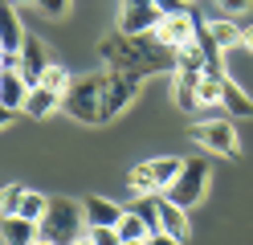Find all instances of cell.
<instances>
[{"mask_svg":"<svg viewBox=\"0 0 253 245\" xmlns=\"http://www.w3.org/2000/svg\"><path fill=\"white\" fill-rule=\"evenodd\" d=\"M102 57L110 70L119 74H135V78H147V74H176V53L164 49L151 33H139V37H126V33H110L102 37Z\"/></svg>","mask_w":253,"mask_h":245,"instance_id":"cell-1","label":"cell"},{"mask_svg":"<svg viewBox=\"0 0 253 245\" xmlns=\"http://www.w3.org/2000/svg\"><path fill=\"white\" fill-rule=\"evenodd\" d=\"M102 82H106V74L74 78L66 94H61V110L74 123H102Z\"/></svg>","mask_w":253,"mask_h":245,"instance_id":"cell-2","label":"cell"},{"mask_svg":"<svg viewBox=\"0 0 253 245\" xmlns=\"http://www.w3.org/2000/svg\"><path fill=\"white\" fill-rule=\"evenodd\" d=\"M86 233V212L78 200H66V196H57L49 200V212L41 217V237H49L57 245H74L78 237Z\"/></svg>","mask_w":253,"mask_h":245,"instance_id":"cell-3","label":"cell"},{"mask_svg":"<svg viewBox=\"0 0 253 245\" xmlns=\"http://www.w3.org/2000/svg\"><path fill=\"white\" fill-rule=\"evenodd\" d=\"M180 168H184V159H176V155H155V159L135 163L126 180H131L135 196H151V192H168L171 180L180 176Z\"/></svg>","mask_w":253,"mask_h":245,"instance_id":"cell-4","label":"cell"},{"mask_svg":"<svg viewBox=\"0 0 253 245\" xmlns=\"http://www.w3.org/2000/svg\"><path fill=\"white\" fill-rule=\"evenodd\" d=\"M204 188H209V159L192 155V159H184L180 176L171 180V188H168L164 196H168V200H176L180 208H192V204H200Z\"/></svg>","mask_w":253,"mask_h":245,"instance_id":"cell-5","label":"cell"},{"mask_svg":"<svg viewBox=\"0 0 253 245\" xmlns=\"http://www.w3.org/2000/svg\"><path fill=\"white\" fill-rule=\"evenodd\" d=\"M192 139L204 147V151H212V155H229V159H237V127H233V119H200L196 127H192Z\"/></svg>","mask_w":253,"mask_h":245,"instance_id":"cell-6","label":"cell"},{"mask_svg":"<svg viewBox=\"0 0 253 245\" xmlns=\"http://www.w3.org/2000/svg\"><path fill=\"white\" fill-rule=\"evenodd\" d=\"M151 37L160 41L164 49H171V53H176V49H184L188 41H196V12H164L160 16V25L151 29Z\"/></svg>","mask_w":253,"mask_h":245,"instance_id":"cell-7","label":"cell"},{"mask_svg":"<svg viewBox=\"0 0 253 245\" xmlns=\"http://www.w3.org/2000/svg\"><path fill=\"white\" fill-rule=\"evenodd\" d=\"M135 90H139V78H135V74H119V70H110L106 82H102V123H106V119H115V114H123L126 106H131Z\"/></svg>","mask_w":253,"mask_h":245,"instance_id":"cell-8","label":"cell"},{"mask_svg":"<svg viewBox=\"0 0 253 245\" xmlns=\"http://www.w3.org/2000/svg\"><path fill=\"white\" fill-rule=\"evenodd\" d=\"M160 8L151 4V0H119V33L126 37H139V33H151L160 25Z\"/></svg>","mask_w":253,"mask_h":245,"instance_id":"cell-9","label":"cell"},{"mask_svg":"<svg viewBox=\"0 0 253 245\" xmlns=\"http://www.w3.org/2000/svg\"><path fill=\"white\" fill-rule=\"evenodd\" d=\"M49 61H53V57H49V49H45V45L33 37V33H25V45H21V65H17V70H21V78L29 82V86H37Z\"/></svg>","mask_w":253,"mask_h":245,"instance_id":"cell-10","label":"cell"},{"mask_svg":"<svg viewBox=\"0 0 253 245\" xmlns=\"http://www.w3.org/2000/svg\"><path fill=\"white\" fill-rule=\"evenodd\" d=\"M21 45H25V29H21L17 4L0 0V49H8V53H21Z\"/></svg>","mask_w":253,"mask_h":245,"instance_id":"cell-11","label":"cell"},{"mask_svg":"<svg viewBox=\"0 0 253 245\" xmlns=\"http://www.w3.org/2000/svg\"><path fill=\"white\" fill-rule=\"evenodd\" d=\"M37 237H41V225H37V221L0 217V241H4V245H33Z\"/></svg>","mask_w":253,"mask_h":245,"instance_id":"cell-12","label":"cell"},{"mask_svg":"<svg viewBox=\"0 0 253 245\" xmlns=\"http://www.w3.org/2000/svg\"><path fill=\"white\" fill-rule=\"evenodd\" d=\"M220 110H225V119H249V114H253V98L241 90V86H237V82L233 78H225V90H220Z\"/></svg>","mask_w":253,"mask_h":245,"instance_id":"cell-13","label":"cell"},{"mask_svg":"<svg viewBox=\"0 0 253 245\" xmlns=\"http://www.w3.org/2000/svg\"><path fill=\"white\" fill-rule=\"evenodd\" d=\"M188 208H180L176 200H168V196H160V233L176 237V241H188Z\"/></svg>","mask_w":253,"mask_h":245,"instance_id":"cell-14","label":"cell"},{"mask_svg":"<svg viewBox=\"0 0 253 245\" xmlns=\"http://www.w3.org/2000/svg\"><path fill=\"white\" fill-rule=\"evenodd\" d=\"M29 98V82L21 78V70H0V102L8 110H25Z\"/></svg>","mask_w":253,"mask_h":245,"instance_id":"cell-15","label":"cell"},{"mask_svg":"<svg viewBox=\"0 0 253 245\" xmlns=\"http://www.w3.org/2000/svg\"><path fill=\"white\" fill-rule=\"evenodd\" d=\"M61 106V94L57 90H45V86H29V98H25V110L29 119H49V114Z\"/></svg>","mask_w":253,"mask_h":245,"instance_id":"cell-16","label":"cell"},{"mask_svg":"<svg viewBox=\"0 0 253 245\" xmlns=\"http://www.w3.org/2000/svg\"><path fill=\"white\" fill-rule=\"evenodd\" d=\"M82 212H86V225H119L126 208H119L115 200H106V196H86Z\"/></svg>","mask_w":253,"mask_h":245,"instance_id":"cell-17","label":"cell"},{"mask_svg":"<svg viewBox=\"0 0 253 245\" xmlns=\"http://www.w3.org/2000/svg\"><path fill=\"white\" fill-rule=\"evenodd\" d=\"M196 82H200V74H184V70H176V82H171V98H176V106L180 110H188V114H200V98H196Z\"/></svg>","mask_w":253,"mask_h":245,"instance_id":"cell-18","label":"cell"},{"mask_svg":"<svg viewBox=\"0 0 253 245\" xmlns=\"http://www.w3.org/2000/svg\"><path fill=\"white\" fill-rule=\"evenodd\" d=\"M45 212H49V196H41V192H33V188H25V196H21V212H17V217L41 225Z\"/></svg>","mask_w":253,"mask_h":245,"instance_id":"cell-19","label":"cell"},{"mask_svg":"<svg viewBox=\"0 0 253 245\" xmlns=\"http://www.w3.org/2000/svg\"><path fill=\"white\" fill-rule=\"evenodd\" d=\"M115 229H119L123 245H126V241H147V237H151V233H147V225H143V217H139V212H131V208L123 212V221H119Z\"/></svg>","mask_w":253,"mask_h":245,"instance_id":"cell-20","label":"cell"},{"mask_svg":"<svg viewBox=\"0 0 253 245\" xmlns=\"http://www.w3.org/2000/svg\"><path fill=\"white\" fill-rule=\"evenodd\" d=\"M70 82H74V74L66 70V65H61V61H49L37 86H45V90H57V94H66V86H70Z\"/></svg>","mask_w":253,"mask_h":245,"instance_id":"cell-21","label":"cell"},{"mask_svg":"<svg viewBox=\"0 0 253 245\" xmlns=\"http://www.w3.org/2000/svg\"><path fill=\"white\" fill-rule=\"evenodd\" d=\"M176 70H184V74H204V53H200L196 41H188L184 49H176Z\"/></svg>","mask_w":253,"mask_h":245,"instance_id":"cell-22","label":"cell"},{"mask_svg":"<svg viewBox=\"0 0 253 245\" xmlns=\"http://www.w3.org/2000/svg\"><path fill=\"white\" fill-rule=\"evenodd\" d=\"M212 37L220 49H233V45H241V25H233V21H212Z\"/></svg>","mask_w":253,"mask_h":245,"instance_id":"cell-23","label":"cell"},{"mask_svg":"<svg viewBox=\"0 0 253 245\" xmlns=\"http://www.w3.org/2000/svg\"><path fill=\"white\" fill-rule=\"evenodd\" d=\"M21 196H25L21 184H4L0 188V217H17L21 212Z\"/></svg>","mask_w":253,"mask_h":245,"instance_id":"cell-24","label":"cell"},{"mask_svg":"<svg viewBox=\"0 0 253 245\" xmlns=\"http://www.w3.org/2000/svg\"><path fill=\"white\" fill-rule=\"evenodd\" d=\"M86 237L94 245H123V237H119L115 225H86Z\"/></svg>","mask_w":253,"mask_h":245,"instance_id":"cell-25","label":"cell"},{"mask_svg":"<svg viewBox=\"0 0 253 245\" xmlns=\"http://www.w3.org/2000/svg\"><path fill=\"white\" fill-rule=\"evenodd\" d=\"M33 4H37L45 16H66V12H70V0H33Z\"/></svg>","mask_w":253,"mask_h":245,"instance_id":"cell-26","label":"cell"},{"mask_svg":"<svg viewBox=\"0 0 253 245\" xmlns=\"http://www.w3.org/2000/svg\"><path fill=\"white\" fill-rule=\"evenodd\" d=\"M216 8H220V12H229V16H237V12H245V8H249V0H216Z\"/></svg>","mask_w":253,"mask_h":245,"instance_id":"cell-27","label":"cell"},{"mask_svg":"<svg viewBox=\"0 0 253 245\" xmlns=\"http://www.w3.org/2000/svg\"><path fill=\"white\" fill-rule=\"evenodd\" d=\"M160 12H184V0H151Z\"/></svg>","mask_w":253,"mask_h":245,"instance_id":"cell-28","label":"cell"},{"mask_svg":"<svg viewBox=\"0 0 253 245\" xmlns=\"http://www.w3.org/2000/svg\"><path fill=\"white\" fill-rule=\"evenodd\" d=\"M147 245H184V241H176V237H168V233H155V237H147Z\"/></svg>","mask_w":253,"mask_h":245,"instance_id":"cell-29","label":"cell"},{"mask_svg":"<svg viewBox=\"0 0 253 245\" xmlns=\"http://www.w3.org/2000/svg\"><path fill=\"white\" fill-rule=\"evenodd\" d=\"M241 45L253 53V25H241Z\"/></svg>","mask_w":253,"mask_h":245,"instance_id":"cell-30","label":"cell"},{"mask_svg":"<svg viewBox=\"0 0 253 245\" xmlns=\"http://www.w3.org/2000/svg\"><path fill=\"white\" fill-rule=\"evenodd\" d=\"M12 114H17V110H8L4 102H0V127H4V123H12Z\"/></svg>","mask_w":253,"mask_h":245,"instance_id":"cell-31","label":"cell"},{"mask_svg":"<svg viewBox=\"0 0 253 245\" xmlns=\"http://www.w3.org/2000/svg\"><path fill=\"white\" fill-rule=\"evenodd\" d=\"M33 245H57V241H49V237H37V241H33Z\"/></svg>","mask_w":253,"mask_h":245,"instance_id":"cell-32","label":"cell"},{"mask_svg":"<svg viewBox=\"0 0 253 245\" xmlns=\"http://www.w3.org/2000/svg\"><path fill=\"white\" fill-rule=\"evenodd\" d=\"M74 245H94V241H90V237H86V233H82V237H78V241H74Z\"/></svg>","mask_w":253,"mask_h":245,"instance_id":"cell-33","label":"cell"},{"mask_svg":"<svg viewBox=\"0 0 253 245\" xmlns=\"http://www.w3.org/2000/svg\"><path fill=\"white\" fill-rule=\"evenodd\" d=\"M8 4H29V0H8Z\"/></svg>","mask_w":253,"mask_h":245,"instance_id":"cell-34","label":"cell"},{"mask_svg":"<svg viewBox=\"0 0 253 245\" xmlns=\"http://www.w3.org/2000/svg\"><path fill=\"white\" fill-rule=\"evenodd\" d=\"M126 245H147V241H126Z\"/></svg>","mask_w":253,"mask_h":245,"instance_id":"cell-35","label":"cell"},{"mask_svg":"<svg viewBox=\"0 0 253 245\" xmlns=\"http://www.w3.org/2000/svg\"><path fill=\"white\" fill-rule=\"evenodd\" d=\"M184 4H188V0H184Z\"/></svg>","mask_w":253,"mask_h":245,"instance_id":"cell-36","label":"cell"}]
</instances>
